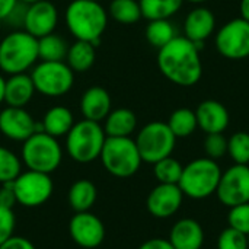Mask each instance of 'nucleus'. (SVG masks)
I'll list each match as a JSON object with an SVG mask.
<instances>
[{
	"label": "nucleus",
	"mask_w": 249,
	"mask_h": 249,
	"mask_svg": "<svg viewBox=\"0 0 249 249\" xmlns=\"http://www.w3.org/2000/svg\"><path fill=\"white\" fill-rule=\"evenodd\" d=\"M200 48L184 35H177L172 41L158 50V67L160 73L174 85L191 88L203 77V61Z\"/></svg>",
	"instance_id": "f257e3e1"
},
{
	"label": "nucleus",
	"mask_w": 249,
	"mask_h": 249,
	"mask_svg": "<svg viewBox=\"0 0 249 249\" xmlns=\"http://www.w3.org/2000/svg\"><path fill=\"white\" fill-rule=\"evenodd\" d=\"M108 10L95 0H71L64 10L66 28L74 39L92 42L95 47L108 28Z\"/></svg>",
	"instance_id": "f03ea898"
},
{
	"label": "nucleus",
	"mask_w": 249,
	"mask_h": 249,
	"mask_svg": "<svg viewBox=\"0 0 249 249\" xmlns=\"http://www.w3.org/2000/svg\"><path fill=\"white\" fill-rule=\"evenodd\" d=\"M38 61V39L26 31H12L0 41V70L3 73L9 76L28 73Z\"/></svg>",
	"instance_id": "7ed1b4c3"
},
{
	"label": "nucleus",
	"mask_w": 249,
	"mask_h": 249,
	"mask_svg": "<svg viewBox=\"0 0 249 249\" xmlns=\"http://www.w3.org/2000/svg\"><path fill=\"white\" fill-rule=\"evenodd\" d=\"M222 169L217 160L210 158H198L187 163L182 169L178 187L184 197L193 200H204L216 194Z\"/></svg>",
	"instance_id": "20e7f679"
},
{
	"label": "nucleus",
	"mask_w": 249,
	"mask_h": 249,
	"mask_svg": "<svg viewBox=\"0 0 249 249\" xmlns=\"http://www.w3.org/2000/svg\"><path fill=\"white\" fill-rule=\"evenodd\" d=\"M107 134L101 123L80 120L66 136V150L77 163H90L99 159Z\"/></svg>",
	"instance_id": "39448f33"
},
{
	"label": "nucleus",
	"mask_w": 249,
	"mask_h": 249,
	"mask_svg": "<svg viewBox=\"0 0 249 249\" xmlns=\"http://www.w3.org/2000/svg\"><path fill=\"white\" fill-rule=\"evenodd\" d=\"M99 159L107 172L117 178L133 177L143 162L131 137H107Z\"/></svg>",
	"instance_id": "423d86ee"
},
{
	"label": "nucleus",
	"mask_w": 249,
	"mask_h": 249,
	"mask_svg": "<svg viewBox=\"0 0 249 249\" xmlns=\"http://www.w3.org/2000/svg\"><path fill=\"white\" fill-rule=\"evenodd\" d=\"M63 159L58 140L44 131H36L22 144V162L29 171L42 174L54 172Z\"/></svg>",
	"instance_id": "0eeeda50"
},
{
	"label": "nucleus",
	"mask_w": 249,
	"mask_h": 249,
	"mask_svg": "<svg viewBox=\"0 0 249 249\" xmlns=\"http://www.w3.org/2000/svg\"><path fill=\"white\" fill-rule=\"evenodd\" d=\"M29 74L36 93L45 98H61L74 86V71L66 61H39Z\"/></svg>",
	"instance_id": "6e6552de"
},
{
	"label": "nucleus",
	"mask_w": 249,
	"mask_h": 249,
	"mask_svg": "<svg viewBox=\"0 0 249 249\" xmlns=\"http://www.w3.org/2000/svg\"><path fill=\"white\" fill-rule=\"evenodd\" d=\"M134 142L137 144L142 160L153 165L168 156H172L177 137L166 123L152 121L140 128Z\"/></svg>",
	"instance_id": "1a4fd4ad"
},
{
	"label": "nucleus",
	"mask_w": 249,
	"mask_h": 249,
	"mask_svg": "<svg viewBox=\"0 0 249 249\" xmlns=\"http://www.w3.org/2000/svg\"><path fill=\"white\" fill-rule=\"evenodd\" d=\"M217 53L228 60L249 58V22L235 18L222 25L214 35Z\"/></svg>",
	"instance_id": "9d476101"
},
{
	"label": "nucleus",
	"mask_w": 249,
	"mask_h": 249,
	"mask_svg": "<svg viewBox=\"0 0 249 249\" xmlns=\"http://www.w3.org/2000/svg\"><path fill=\"white\" fill-rule=\"evenodd\" d=\"M13 188L18 204L32 209L39 207L50 200L54 185L50 174L28 169L26 172H20L13 181Z\"/></svg>",
	"instance_id": "9b49d317"
},
{
	"label": "nucleus",
	"mask_w": 249,
	"mask_h": 249,
	"mask_svg": "<svg viewBox=\"0 0 249 249\" xmlns=\"http://www.w3.org/2000/svg\"><path fill=\"white\" fill-rule=\"evenodd\" d=\"M216 196L219 201L226 207H235L249 203V166L232 165L222 172Z\"/></svg>",
	"instance_id": "f8f14e48"
},
{
	"label": "nucleus",
	"mask_w": 249,
	"mask_h": 249,
	"mask_svg": "<svg viewBox=\"0 0 249 249\" xmlns=\"http://www.w3.org/2000/svg\"><path fill=\"white\" fill-rule=\"evenodd\" d=\"M36 131H42V125L25 108L6 107L0 111V133L6 139L23 143Z\"/></svg>",
	"instance_id": "ddd939ff"
},
{
	"label": "nucleus",
	"mask_w": 249,
	"mask_h": 249,
	"mask_svg": "<svg viewBox=\"0 0 249 249\" xmlns=\"http://www.w3.org/2000/svg\"><path fill=\"white\" fill-rule=\"evenodd\" d=\"M58 19L60 16L55 4L50 0H41L26 6L22 28L38 39L53 34L58 25Z\"/></svg>",
	"instance_id": "4468645a"
},
{
	"label": "nucleus",
	"mask_w": 249,
	"mask_h": 249,
	"mask_svg": "<svg viewBox=\"0 0 249 249\" xmlns=\"http://www.w3.org/2000/svg\"><path fill=\"white\" fill-rule=\"evenodd\" d=\"M71 239L82 248H96L105 239V228L101 219L89 212L76 213L69 225Z\"/></svg>",
	"instance_id": "2eb2a0df"
},
{
	"label": "nucleus",
	"mask_w": 249,
	"mask_h": 249,
	"mask_svg": "<svg viewBox=\"0 0 249 249\" xmlns=\"http://www.w3.org/2000/svg\"><path fill=\"white\" fill-rule=\"evenodd\" d=\"M184 194L178 184H158L147 196V212L156 219L174 216L182 206Z\"/></svg>",
	"instance_id": "dca6fc26"
},
{
	"label": "nucleus",
	"mask_w": 249,
	"mask_h": 249,
	"mask_svg": "<svg viewBox=\"0 0 249 249\" xmlns=\"http://www.w3.org/2000/svg\"><path fill=\"white\" fill-rule=\"evenodd\" d=\"M184 36L196 42L200 50H203L204 42L216 31V15L204 4L193 7L182 23Z\"/></svg>",
	"instance_id": "f3484780"
},
{
	"label": "nucleus",
	"mask_w": 249,
	"mask_h": 249,
	"mask_svg": "<svg viewBox=\"0 0 249 249\" xmlns=\"http://www.w3.org/2000/svg\"><path fill=\"white\" fill-rule=\"evenodd\" d=\"M196 117L198 128L206 134L225 133L231 123L228 108L214 99L203 101L196 109Z\"/></svg>",
	"instance_id": "a211bd4d"
},
{
	"label": "nucleus",
	"mask_w": 249,
	"mask_h": 249,
	"mask_svg": "<svg viewBox=\"0 0 249 249\" xmlns=\"http://www.w3.org/2000/svg\"><path fill=\"white\" fill-rule=\"evenodd\" d=\"M112 99L109 92L102 86H90L88 88L79 102L80 112L85 120L101 123L107 118V115L111 112Z\"/></svg>",
	"instance_id": "6ab92c4d"
},
{
	"label": "nucleus",
	"mask_w": 249,
	"mask_h": 249,
	"mask_svg": "<svg viewBox=\"0 0 249 249\" xmlns=\"http://www.w3.org/2000/svg\"><path fill=\"white\" fill-rule=\"evenodd\" d=\"M168 241L174 249H201L204 244L203 226L194 219H181L172 226Z\"/></svg>",
	"instance_id": "aec40b11"
},
{
	"label": "nucleus",
	"mask_w": 249,
	"mask_h": 249,
	"mask_svg": "<svg viewBox=\"0 0 249 249\" xmlns=\"http://www.w3.org/2000/svg\"><path fill=\"white\" fill-rule=\"evenodd\" d=\"M36 93L31 74L19 73L12 74L6 79L4 88V104L7 107H19L25 108Z\"/></svg>",
	"instance_id": "412c9836"
},
{
	"label": "nucleus",
	"mask_w": 249,
	"mask_h": 249,
	"mask_svg": "<svg viewBox=\"0 0 249 249\" xmlns=\"http://www.w3.org/2000/svg\"><path fill=\"white\" fill-rule=\"evenodd\" d=\"M104 121L107 137H130L137 128V117L128 108L111 109Z\"/></svg>",
	"instance_id": "4be33fe9"
},
{
	"label": "nucleus",
	"mask_w": 249,
	"mask_h": 249,
	"mask_svg": "<svg viewBox=\"0 0 249 249\" xmlns=\"http://www.w3.org/2000/svg\"><path fill=\"white\" fill-rule=\"evenodd\" d=\"M42 131L58 139L63 136H67L70 128L74 125V115L70 111V108L64 105H55L51 107L42 117L41 121Z\"/></svg>",
	"instance_id": "5701e85b"
},
{
	"label": "nucleus",
	"mask_w": 249,
	"mask_h": 249,
	"mask_svg": "<svg viewBox=\"0 0 249 249\" xmlns=\"http://www.w3.org/2000/svg\"><path fill=\"white\" fill-rule=\"evenodd\" d=\"M96 60V47L88 41L76 39L71 45H69V51L66 55L67 66L76 73H86L90 70Z\"/></svg>",
	"instance_id": "b1692460"
},
{
	"label": "nucleus",
	"mask_w": 249,
	"mask_h": 249,
	"mask_svg": "<svg viewBox=\"0 0 249 249\" xmlns=\"http://www.w3.org/2000/svg\"><path fill=\"white\" fill-rule=\"evenodd\" d=\"M96 187L89 179L76 181L69 190V204L76 213L89 212L96 201Z\"/></svg>",
	"instance_id": "393cba45"
},
{
	"label": "nucleus",
	"mask_w": 249,
	"mask_h": 249,
	"mask_svg": "<svg viewBox=\"0 0 249 249\" xmlns=\"http://www.w3.org/2000/svg\"><path fill=\"white\" fill-rule=\"evenodd\" d=\"M142 18L147 20L171 19L184 6V0H139Z\"/></svg>",
	"instance_id": "a878e982"
},
{
	"label": "nucleus",
	"mask_w": 249,
	"mask_h": 249,
	"mask_svg": "<svg viewBox=\"0 0 249 249\" xmlns=\"http://www.w3.org/2000/svg\"><path fill=\"white\" fill-rule=\"evenodd\" d=\"M69 51L67 41L53 32L38 38V60L39 61H64Z\"/></svg>",
	"instance_id": "bb28decb"
},
{
	"label": "nucleus",
	"mask_w": 249,
	"mask_h": 249,
	"mask_svg": "<svg viewBox=\"0 0 249 249\" xmlns=\"http://www.w3.org/2000/svg\"><path fill=\"white\" fill-rule=\"evenodd\" d=\"M144 35L147 42L159 50L163 45H166L169 41H172L178 34L171 19H156V20H149Z\"/></svg>",
	"instance_id": "cd10ccee"
},
{
	"label": "nucleus",
	"mask_w": 249,
	"mask_h": 249,
	"mask_svg": "<svg viewBox=\"0 0 249 249\" xmlns=\"http://www.w3.org/2000/svg\"><path fill=\"white\" fill-rule=\"evenodd\" d=\"M166 124L169 125L171 131L174 133V136L177 139L190 137L198 128L196 111H193L190 108H178V109H175L171 114Z\"/></svg>",
	"instance_id": "c85d7f7f"
},
{
	"label": "nucleus",
	"mask_w": 249,
	"mask_h": 249,
	"mask_svg": "<svg viewBox=\"0 0 249 249\" xmlns=\"http://www.w3.org/2000/svg\"><path fill=\"white\" fill-rule=\"evenodd\" d=\"M108 16L121 25H133L142 19L139 0H111Z\"/></svg>",
	"instance_id": "c756f323"
},
{
	"label": "nucleus",
	"mask_w": 249,
	"mask_h": 249,
	"mask_svg": "<svg viewBox=\"0 0 249 249\" xmlns=\"http://www.w3.org/2000/svg\"><path fill=\"white\" fill-rule=\"evenodd\" d=\"M184 166L179 160L168 156L156 163H153V174L159 184H178Z\"/></svg>",
	"instance_id": "7c9ffc66"
},
{
	"label": "nucleus",
	"mask_w": 249,
	"mask_h": 249,
	"mask_svg": "<svg viewBox=\"0 0 249 249\" xmlns=\"http://www.w3.org/2000/svg\"><path fill=\"white\" fill-rule=\"evenodd\" d=\"M228 155L238 165L249 163V133L236 131L228 139Z\"/></svg>",
	"instance_id": "2f4dec72"
},
{
	"label": "nucleus",
	"mask_w": 249,
	"mask_h": 249,
	"mask_svg": "<svg viewBox=\"0 0 249 249\" xmlns=\"http://www.w3.org/2000/svg\"><path fill=\"white\" fill-rule=\"evenodd\" d=\"M22 169V160L7 147L0 146V184L15 181Z\"/></svg>",
	"instance_id": "473e14b6"
},
{
	"label": "nucleus",
	"mask_w": 249,
	"mask_h": 249,
	"mask_svg": "<svg viewBox=\"0 0 249 249\" xmlns=\"http://www.w3.org/2000/svg\"><path fill=\"white\" fill-rule=\"evenodd\" d=\"M203 146H204V152L207 158L213 160L222 159L228 153V139L223 136V133L207 134Z\"/></svg>",
	"instance_id": "72a5a7b5"
},
{
	"label": "nucleus",
	"mask_w": 249,
	"mask_h": 249,
	"mask_svg": "<svg viewBox=\"0 0 249 249\" xmlns=\"http://www.w3.org/2000/svg\"><path fill=\"white\" fill-rule=\"evenodd\" d=\"M228 223L229 228L244 235H249V203L231 207L228 214Z\"/></svg>",
	"instance_id": "f704fd0d"
},
{
	"label": "nucleus",
	"mask_w": 249,
	"mask_h": 249,
	"mask_svg": "<svg viewBox=\"0 0 249 249\" xmlns=\"http://www.w3.org/2000/svg\"><path fill=\"white\" fill-rule=\"evenodd\" d=\"M217 249H249L247 235L226 228L217 238Z\"/></svg>",
	"instance_id": "c9c22d12"
},
{
	"label": "nucleus",
	"mask_w": 249,
	"mask_h": 249,
	"mask_svg": "<svg viewBox=\"0 0 249 249\" xmlns=\"http://www.w3.org/2000/svg\"><path fill=\"white\" fill-rule=\"evenodd\" d=\"M15 225H16V219L13 210L0 206V245L13 236Z\"/></svg>",
	"instance_id": "e433bc0d"
},
{
	"label": "nucleus",
	"mask_w": 249,
	"mask_h": 249,
	"mask_svg": "<svg viewBox=\"0 0 249 249\" xmlns=\"http://www.w3.org/2000/svg\"><path fill=\"white\" fill-rule=\"evenodd\" d=\"M16 194L13 188V181L0 184V206L6 209H13L16 204Z\"/></svg>",
	"instance_id": "4c0bfd02"
},
{
	"label": "nucleus",
	"mask_w": 249,
	"mask_h": 249,
	"mask_svg": "<svg viewBox=\"0 0 249 249\" xmlns=\"http://www.w3.org/2000/svg\"><path fill=\"white\" fill-rule=\"evenodd\" d=\"M0 249H36L34 244L22 236H12L4 244L0 245Z\"/></svg>",
	"instance_id": "58836bf2"
},
{
	"label": "nucleus",
	"mask_w": 249,
	"mask_h": 249,
	"mask_svg": "<svg viewBox=\"0 0 249 249\" xmlns=\"http://www.w3.org/2000/svg\"><path fill=\"white\" fill-rule=\"evenodd\" d=\"M139 249H174L171 242L163 238H152L146 242H143Z\"/></svg>",
	"instance_id": "ea45409f"
},
{
	"label": "nucleus",
	"mask_w": 249,
	"mask_h": 249,
	"mask_svg": "<svg viewBox=\"0 0 249 249\" xmlns=\"http://www.w3.org/2000/svg\"><path fill=\"white\" fill-rule=\"evenodd\" d=\"M18 3V0H0V20H7Z\"/></svg>",
	"instance_id": "a19ab883"
},
{
	"label": "nucleus",
	"mask_w": 249,
	"mask_h": 249,
	"mask_svg": "<svg viewBox=\"0 0 249 249\" xmlns=\"http://www.w3.org/2000/svg\"><path fill=\"white\" fill-rule=\"evenodd\" d=\"M239 12H241V18L249 22V0H241Z\"/></svg>",
	"instance_id": "79ce46f5"
},
{
	"label": "nucleus",
	"mask_w": 249,
	"mask_h": 249,
	"mask_svg": "<svg viewBox=\"0 0 249 249\" xmlns=\"http://www.w3.org/2000/svg\"><path fill=\"white\" fill-rule=\"evenodd\" d=\"M4 88H6V79L3 74H0V105L4 102Z\"/></svg>",
	"instance_id": "37998d69"
},
{
	"label": "nucleus",
	"mask_w": 249,
	"mask_h": 249,
	"mask_svg": "<svg viewBox=\"0 0 249 249\" xmlns=\"http://www.w3.org/2000/svg\"><path fill=\"white\" fill-rule=\"evenodd\" d=\"M184 1H187V3H191V4H194V6H200V4H204V3H207L209 0H184Z\"/></svg>",
	"instance_id": "c03bdc74"
},
{
	"label": "nucleus",
	"mask_w": 249,
	"mask_h": 249,
	"mask_svg": "<svg viewBox=\"0 0 249 249\" xmlns=\"http://www.w3.org/2000/svg\"><path fill=\"white\" fill-rule=\"evenodd\" d=\"M18 1L22 3V4H25V6H29V4H34V3L41 1V0H18Z\"/></svg>",
	"instance_id": "a18cd8bd"
},
{
	"label": "nucleus",
	"mask_w": 249,
	"mask_h": 249,
	"mask_svg": "<svg viewBox=\"0 0 249 249\" xmlns=\"http://www.w3.org/2000/svg\"><path fill=\"white\" fill-rule=\"evenodd\" d=\"M247 238H248V247H249V235H247Z\"/></svg>",
	"instance_id": "49530a36"
},
{
	"label": "nucleus",
	"mask_w": 249,
	"mask_h": 249,
	"mask_svg": "<svg viewBox=\"0 0 249 249\" xmlns=\"http://www.w3.org/2000/svg\"><path fill=\"white\" fill-rule=\"evenodd\" d=\"M95 1H99V0H95Z\"/></svg>",
	"instance_id": "de8ad7c7"
}]
</instances>
